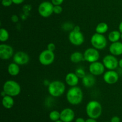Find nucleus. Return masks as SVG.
<instances>
[{
	"label": "nucleus",
	"instance_id": "7ed1b4c3",
	"mask_svg": "<svg viewBox=\"0 0 122 122\" xmlns=\"http://www.w3.org/2000/svg\"><path fill=\"white\" fill-rule=\"evenodd\" d=\"M66 86L64 83L59 80H55L48 84V90L51 96L53 97H60L64 94Z\"/></svg>",
	"mask_w": 122,
	"mask_h": 122
},
{
	"label": "nucleus",
	"instance_id": "423d86ee",
	"mask_svg": "<svg viewBox=\"0 0 122 122\" xmlns=\"http://www.w3.org/2000/svg\"><path fill=\"white\" fill-rule=\"evenodd\" d=\"M91 43L95 49L102 50L107 46V40L103 34L95 33L91 38Z\"/></svg>",
	"mask_w": 122,
	"mask_h": 122
},
{
	"label": "nucleus",
	"instance_id": "cd10ccee",
	"mask_svg": "<svg viewBox=\"0 0 122 122\" xmlns=\"http://www.w3.org/2000/svg\"><path fill=\"white\" fill-rule=\"evenodd\" d=\"M13 3V0H2L1 4L4 7H9Z\"/></svg>",
	"mask_w": 122,
	"mask_h": 122
},
{
	"label": "nucleus",
	"instance_id": "72a5a7b5",
	"mask_svg": "<svg viewBox=\"0 0 122 122\" xmlns=\"http://www.w3.org/2000/svg\"><path fill=\"white\" fill-rule=\"evenodd\" d=\"M86 120L82 117H78L76 119L75 122H85Z\"/></svg>",
	"mask_w": 122,
	"mask_h": 122
},
{
	"label": "nucleus",
	"instance_id": "393cba45",
	"mask_svg": "<svg viewBox=\"0 0 122 122\" xmlns=\"http://www.w3.org/2000/svg\"><path fill=\"white\" fill-rule=\"evenodd\" d=\"M9 38V33L4 28H1L0 29V41L1 42H5Z\"/></svg>",
	"mask_w": 122,
	"mask_h": 122
},
{
	"label": "nucleus",
	"instance_id": "58836bf2",
	"mask_svg": "<svg viewBox=\"0 0 122 122\" xmlns=\"http://www.w3.org/2000/svg\"><path fill=\"white\" fill-rule=\"evenodd\" d=\"M120 38L122 39V33H121V36H120Z\"/></svg>",
	"mask_w": 122,
	"mask_h": 122
},
{
	"label": "nucleus",
	"instance_id": "ddd939ff",
	"mask_svg": "<svg viewBox=\"0 0 122 122\" xmlns=\"http://www.w3.org/2000/svg\"><path fill=\"white\" fill-rule=\"evenodd\" d=\"M13 61L14 63L19 65H26L29 61V56L26 53L22 51H19L15 53L13 56Z\"/></svg>",
	"mask_w": 122,
	"mask_h": 122
},
{
	"label": "nucleus",
	"instance_id": "f704fd0d",
	"mask_svg": "<svg viewBox=\"0 0 122 122\" xmlns=\"http://www.w3.org/2000/svg\"><path fill=\"white\" fill-rule=\"evenodd\" d=\"M85 122H97V121L96 120V119H94V118H89L87 120H86Z\"/></svg>",
	"mask_w": 122,
	"mask_h": 122
},
{
	"label": "nucleus",
	"instance_id": "a211bd4d",
	"mask_svg": "<svg viewBox=\"0 0 122 122\" xmlns=\"http://www.w3.org/2000/svg\"><path fill=\"white\" fill-rule=\"evenodd\" d=\"M95 75L92 74H86L85 77L82 78V84L85 87H92L96 83V79Z\"/></svg>",
	"mask_w": 122,
	"mask_h": 122
},
{
	"label": "nucleus",
	"instance_id": "a878e982",
	"mask_svg": "<svg viewBox=\"0 0 122 122\" xmlns=\"http://www.w3.org/2000/svg\"><path fill=\"white\" fill-rule=\"evenodd\" d=\"M75 74L77 75V76L79 78H83V77H85V75H86L85 73V71L84 69L82 68H77L75 71Z\"/></svg>",
	"mask_w": 122,
	"mask_h": 122
},
{
	"label": "nucleus",
	"instance_id": "c85d7f7f",
	"mask_svg": "<svg viewBox=\"0 0 122 122\" xmlns=\"http://www.w3.org/2000/svg\"><path fill=\"white\" fill-rule=\"evenodd\" d=\"M47 49L48 50H50V51H54L55 50V49H56V45L52 43H49L47 45Z\"/></svg>",
	"mask_w": 122,
	"mask_h": 122
},
{
	"label": "nucleus",
	"instance_id": "6ab92c4d",
	"mask_svg": "<svg viewBox=\"0 0 122 122\" xmlns=\"http://www.w3.org/2000/svg\"><path fill=\"white\" fill-rule=\"evenodd\" d=\"M2 104L6 109H10L14 106V100L13 97L8 95H5L2 98Z\"/></svg>",
	"mask_w": 122,
	"mask_h": 122
},
{
	"label": "nucleus",
	"instance_id": "412c9836",
	"mask_svg": "<svg viewBox=\"0 0 122 122\" xmlns=\"http://www.w3.org/2000/svg\"><path fill=\"white\" fill-rule=\"evenodd\" d=\"M70 61L73 63H79L82 61H85L83 54L80 51H75L70 56Z\"/></svg>",
	"mask_w": 122,
	"mask_h": 122
},
{
	"label": "nucleus",
	"instance_id": "2f4dec72",
	"mask_svg": "<svg viewBox=\"0 0 122 122\" xmlns=\"http://www.w3.org/2000/svg\"><path fill=\"white\" fill-rule=\"evenodd\" d=\"M11 20L13 22L17 23L19 21V17L17 15H13L11 16Z\"/></svg>",
	"mask_w": 122,
	"mask_h": 122
},
{
	"label": "nucleus",
	"instance_id": "f03ea898",
	"mask_svg": "<svg viewBox=\"0 0 122 122\" xmlns=\"http://www.w3.org/2000/svg\"><path fill=\"white\" fill-rule=\"evenodd\" d=\"M102 111V105L97 100H91L86 106V112L88 117L91 118H98L101 116Z\"/></svg>",
	"mask_w": 122,
	"mask_h": 122
},
{
	"label": "nucleus",
	"instance_id": "5701e85b",
	"mask_svg": "<svg viewBox=\"0 0 122 122\" xmlns=\"http://www.w3.org/2000/svg\"><path fill=\"white\" fill-rule=\"evenodd\" d=\"M108 29V26L106 23L101 22L98 23L95 28L96 33H100V34H104L107 32Z\"/></svg>",
	"mask_w": 122,
	"mask_h": 122
},
{
	"label": "nucleus",
	"instance_id": "aec40b11",
	"mask_svg": "<svg viewBox=\"0 0 122 122\" xmlns=\"http://www.w3.org/2000/svg\"><path fill=\"white\" fill-rule=\"evenodd\" d=\"M7 71L10 75L12 76H16L20 72V67L19 65L13 62L8 65Z\"/></svg>",
	"mask_w": 122,
	"mask_h": 122
},
{
	"label": "nucleus",
	"instance_id": "f3484780",
	"mask_svg": "<svg viewBox=\"0 0 122 122\" xmlns=\"http://www.w3.org/2000/svg\"><path fill=\"white\" fill-rule=\"evenodd\" d=\"M65 80L66 83L69 86L75 87V86H77V84L79 83V78L77 76V75L75 73L70 72L68 73L66 75Z\"/></svg>",
	"mask_w": 122,
	"mask_h": 122
},
{
	"label": "nucleus",
	"instance_id": "39448f33",
	"mask_svg": "<svg viewBox=\"0 0 122 122\" xmlns=\"http://www.w3.org/2000/svg\"><path fill=\"white\" fill-rule=\"evenodd\" d=\"M69 41L74 45H81L85 41L84 35L79 26H76L70 31L69 35Z\"/></svg>",
	"mask_w": 122,
	"mask_h": 122
},
{
	"label": "nucleus",
	"instance_id": "c9c22d12",
	"mask_svg": "<svg viewBox=\"0 0 122 122\" xmlns=\"http://www.w3.org/2000/svg\"><path fill=\"white\" fill-rule=\"evenodd\" d=\"M119 30L121 33H122V21L120 23L119 25Z\"/></svg>",
	"mask_w": 122,
	"mask_h": 122
},
{
	"label": "nucleus",
	"instance_id": "4be33fe9",
	"mask_svg": "<svg viewBox=\"0 0 122 122\" xmlns=\"http://www.w3.org/2000/svg\"><path fill=\"white\" fill-rule=\"evenodd\" d=\"M120 36H121V32L119 31L115 30L110 32L108 38L110 41L112 43H114V42L119 41V39H120Z\"/></svg>",
	"mask_w": 122,
	"mask_h": 122
},
{
	"label": "nucleus",
	"instance_id": "7c9ffc66",
	"mask_svg": "<svg viewBox=\"0 0 122 122\" xmlns=\"http://www.w3.org/2000/svg\"><path fill=\"white\" fill-rule=\"evenodd\" d=\"M110 122H120V118L118 116H113Z\"/></svg>",
	"mask_w": 122,
	"mask_h": 122
},
{
	"label": "nucleus",
	"instance_id": "f257e3e1",
	"mask_svg": "<svg viewBox=\"0 0 122 122\" xmlns=\"http://www.w3.org/2000/svg\"><path fill=\"white\" fill-rule=\"evenodd\" d=\"M83 92L82 89L77 86L71 87L67 92V100L73 105H77L81 104L83 100Z\"/></svg>",
	"mask_w": 122,
	"mask_h": 122
},
{
	"label": "nucleus",
	"instance_id": "4c0bfd02",
	"mask_svg": "<svg viewBox=\"0 0 122 122\" xmlns=\"http://www.w3.org/2000/svg\"><path fill=\"white\" fill-rule=\"evenodd\" d=\"M63 122V121H61V120H58L56 121V122Z\"/></svg>",
	"mask_w": 122,
	"mask_h": 122
},
{
	"label": "nucleus",
	"instance_id": "dca6fc26",
	"mask_svg": "<svg viewBox=\"0 0 122 122\" xmlns=\"http://www.w3.org/2000/svg\"><path fill=\"white\" fill-rule=\"evenodd\" d=\"M110 52L114 56H120L122 55V43L117 41L112 43L109 47Z\"/></svg>",
	"mask_w": 122,
	"mask_h": 122
},
{
	"label": "nucleus",
	"instance_id": "6e6552de",
	"mask_svg": "<svg viewBox=\"0 0 122 122\" xmlns=\"http://www.w3.org/2000/svg\"><path fill=\"white\" fill-rule=\"evenodd\" d=\"M55 59V55L54 51H51L48 49L42 51L39 56V61L42 65L48 66L53 63Z\"/></svg>",
	"mask_w": 122,
	"mask_h": 122
},
{
	"label": "nucleus",
	"instance_id": "bb28decb",
	"mask_svg": "<svg viewBox=\"0 0 122 122\" xmlns=\"http://www.w3.org/2000/svg\"><path fill=\"white\" fill-rule=\"evenodd\" d=\"M54 13L56 14H60L63 11V8L61 6H54Z\"/></svg>",
	"mask_w": 122,
	"mask_h": 122
},
{
	"label": "nucleus",
	"instance_id": "0eeeda50",
	"mask_svg": "<svg viewBox=\"0 0 122 122\" xmlns=\"http://www.w3.org/2000/svg\"><path fill=\"white\" fill-rule=\"evenodd\" d=\"M54 9V5L49 1H44L38 7V13L43 17H48L52 15Z\"/></svg>",
	"mask_w": 122,
	"mask_h": 122
},
{
	"label": "nucleus",
	"instance_id": "2eb2a0df",
	"mask_svg": "<svg viewBox=\"0 0 122 122\" xmlns=\"http://www.w3.org/2000/svg\"><path fill=\"white\" fill-rule=\"evenodd\" d=\"M75 117V113L72 109L66 108L60 112V120L63 122H71Z\"/></svg>",
	"mask_w": 122,
	"mask_h": 122
},
{
	"label": "nucleus",
	"instance_id": "f8f14e48",
	"mask_svg": "<svg viewBox=\"0 0 122 122\" xmlns=\"http://www.w3.org/2000/svg\"><path fill=\"white\" fill-rule=\"evenodd\" d=\"M105 68L106 67H104L103 63L97 61L91 63L89 67V71L91 74L95 76H97L104 73Z\"/></svg>",
	"mask_w": 122,
	"mask_h": 122
},
{
	"label": "nucleus",
	"instance_id": "e433bc0d",
	"mask_svg": "<svg viewBox=\"0 0 122 122\" xmlns=\"http://www.w3.org/2000/svg\"><path fill=\"white\" fill-rule=\"evenodd\" d=\"M119 66L120 67V68H122V59L120 60H119Z\"/></svg>",
	"mask_w": 122,
	"mask_h": 122
},
{
	"label": "nucleus",
	"instance_id": "9b49d317",
	"mask_svg": "<svg viewBox=\"0 0 122 122\" xmlns=\"http://www.w3.org/2000/svg\"><path fill=\"white\" fill-rule=\"evenodd\" d=\"M14 50L11 45L6 44H0V58L7 60L14 56Z\"/></svg>",
	"mask_w": 122,
	"mask_h": 122
},
{
	"label": "nucleus",
	"instance_id": "20e7f679",
	"mask_svg": "<svg viewBox=\"0 0 122 122\" xmlns=\"http://www.w3.org/2000/svg\"><path fill=\"white\" fill-rule=\"evenodd\" d=\"M3 91L7 95L15 97L21 92V87L19 83L14 80H7L4 84Z\"/></svg>",
	"mask_w": 122,
	"mask_h": 122
},
{
	"label": "nucleus",
	"instance_id": "4468645a",
	"mask_svg": "<svg viewBox=\"0 0 122 122\" xmlns=\"http://www.w3.org/2000/svg\"><path fill=\"white\" fill-rule=\"evenodd\" d=\"M104 81L108 84L116 83L119 79V74L114 70H109L105 72L103 75Z\"/></svg>",
	"mask_w": 122,
	"mask_h": 122
},
{
	"label": "nucleus",
	"instance_id": "1a4fd4ad",
	"mask_svg": "<svg viewBox=\"0 0 122 122\" xmlns=\"http://www.w3.org/2000/svg\"><path fill=\"white\" fill-rule=\"evenodd\" d=\"M100 56L98 50L94 47L88 48L83 53L84 60L91 63L98 61Z\"/></svg>",
	"mask_w": 122,
	"mask_h": 122
},
{
	"label": "nucleus",
	"instance_id": "b1692460",
	"mask_svg": "<svg viewBox=\"0 0 122 122\" xmlns=\"http://www.w3.org/2000/svg\"><path fill=\"white\" fill-rule=\"evenodd\" d=\"M49 117L51 121L54 122H56L58 120H60V112H58L57 110H53L50 112Z\"/></svg>",
	"mask_w": 122,
	"mask_h": 122
},
{
	"label": "nucleus",
	"instance_id": "c756f323",
	"mask_svg": "<svg viewBox=\"0 0 122 122\" xmlns=\"http://www.w3.org/2000/svg\"><path fill=\"white\" fill-rule=\"evenodd\" d=\"M64 0H51V2L54 6H61Z\"/></svg>",
	"mask_w": 122,
	"mask_h": 122
},
{
	"label": "nucleus",
	"instance_id": "9d476101",
	"mask_svg": "<svg viewBox=\"0 0 122 122\" xmlns=\"http://www.w3.org/2000/svg\"><path fill=\"white\" fill-rule=\"evenodd\" d=\"M102 63L108 70H114L119 66V61L114 55H108L103 58Z\"/></svg>",
	"mask_w": 122,
	"mask_h": 122
},
{
	"label": "nucleus",
	"instance_id": "473e14b6",
	"mask_svg": "<svg viewBox=\"0 0 122 122\" xmlns=\"http://www.w3.org/2000/svg\"><path fill=\"white\" fill-rule=\"evenodd\" d=\"M25 0H13V3L15 4L16 5H19V4H21V3L24 2Z\"/></svg>",
	"mask_w": 122,
	"mask_h": 122
}]
</instances>
